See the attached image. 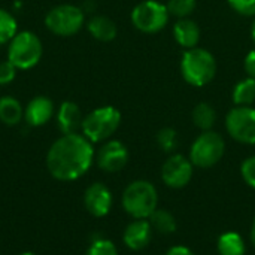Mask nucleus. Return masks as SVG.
Masks as SVG:
<instances>
[{
  "mask_svg": "<svg viewBox=\"0 0 255 255\" xmlns=\"http://www.w3.org/2000/svg\"><path fill=\"white\" fill-rule=\"evenodd\" d=\"M24 118V108L12 96L0 97V121L6 126H16Z\"/></svg>",
  "mask_w": 255,
  "mask_h": 255,
  "instance_id": "obj_18",
  "label": "nucleus"
},
{
  "mask_svg": "<svg viewBox=\"0 0 255 255\" xmlns=\"http://www.w3.org/2000/svg\"><path fill=\"white\" fill-rule=\"evenodd\" d=\"M196 6H197L196 0H167L166 3L169 13L173 16H178L179 19L190 16L194 12Z\"/></svg>",
  "mask_w": 255,
  "mask_h": 255,
  "instance_id": "obj_24",
  "label": "nucleus"
},
{
  "mask_svg": "<svg viewBox=\"0 0 255 255\" xmlns=\"http://www.w3.org/2000/svg\"><path fill=\"white\" fill-rule=\"evenodd\" d=\"M251 36H253V40L255 42V21L253 22V27H251Z\"/></svg>",
  "mask_w": 255,
  "mask_h": 255,
  "instance_id": "obj_33",
  "label": "nucleus"
},
{
  "mask_svg": "<svg viewBox=\"0 0 255 255\" xmlns=\"http://www.w3.org/2000/svg\"><path fill=\"white\" fill-rule=\"evenodd\" d=\"M43 55V45L37 34L30 30L18 31L7 43V61L16 70H28L34 67Z\"/></svg>",
  "mask_w": 255,
  "mask_h": 255,
  "instance_id": "obj_3",
  "label": "nucleus"
},
{
  "mask_svg": "<svg viewBox=\"0 0 255 255\" xmlns=\"http://www.w3.org/2000/svg\"><path fill=\"white\" fill-rule=\"evenodd\" d=\"M233 102L236 106H251L255 102V79L247 78L239 81L233 88Z\"/></svg>",
  "mask_w": 255,
  "mask_h": 255,
  "instance_id": "obj_20",
  "label": "nucleus"
},
{
  "mask_svg": "<svg viewBox=\"0 0 255 255\" xmlns=\"http://www.w3.org/2000/svg\"><path fill=\"white\" fill-rule=\"evenodd\" d=\"M217 121V112L209 103H199L193 111V123L203 131L212 130Z\"/></svg>",
  "mask_w": 255,
  "mask_h": 255,
  "instance_id": "obj_21",
  "label": "nucleus"
},
{
  "mask_svg": "<svg viewBox=\"0 0 255 255\" xmlns=\"http://www.w3.org/2000/svg\"><path fill=\"white\" fill-rule=\"evenodd\" d=\"M151 236H152V227H151L149 221L134 220L131 224L127 226L123 241L127 248H130L133 251H140L149 245Z\"/></svg>",
  "mask_w": 255,
  "mask_h": 255,
  "instance_id": "obj_15",
  "label": "nucleus"
},
{
  "mask_svg": "<svg viewBox=\"0 0 255 255\" xmlns=\"http://www.w3.org/2000/svg\"><path fill=\"white\" fill-rule=\"evenodd\" d=\"M85 22V13L82 7L75 4H58L52 7L45 16L46 28L57 36H73Z\"/></svg>",
  "mask_w": 255,
  "mask_h": 255,
  "instance_id": "obj_6",
  "label": "nucleus"
},
{
  "mask_svg": "<svg viewBox=\"0 0 255 255\" xmlns=\"http://www.w3.org/2000/svg\"><path fill=\"white\" fill-rule=\"evenodd\" d=\"M149 224L154 230H157L161 235H170V233H175L176 230L175 217L170 212L164 209H158V208L149 217Z\"/></svg>",
  "mask_w": 255,
  "mask_h": 255,
  "instance_id": "obj_22",
  "label": "nucleus"
},
{
  "mask_svg": "<svg viewBox=\"0 0 255 255\" xmlns=\"http://www.w3.org/2000/svg\"><path fill=\"white\" fill-rule=\"evenodd\" d=\"M251 242H253V245L255 247V220L254 224H253V229H251Z\"/></svg>",
  "mask_w": 255,
  "mask_h": 255,
  "instance_id": "obj_32",
  "label": "nucleus"
},
{
  "mask_svg": "<svg viewBox=\"0 0 255 255\" xmlns=\"http://www.w3.org/2000/svg\"><path fill=\"white\" fill-rule=\"evenodd\" d=\"M87 28L90 34L100 42H111L117 37V33H118L115 22L105 15L91 16L87 24Z\"/></svg>",
  "mask_w": 255,
  "mask_h": 255,
  "instance_id": "obj_17",
  "label": "nucleus"
},
{
  "mask_svg": "<svg viewBox=\"0 0 255 255\" xmlns=\"http://www.w3.org/2000/svg\"><path fill=\"white\" fill-rule=\"evenodd\" d=\"M15 76H16V67L7 60L1 61L0 63V87L10 84L15 79Z\"/></svg>",
  "mask_w": 255,
  "mask_h": 255,
  "instance_id": "obj_29",
  "label": "nucleus"
},
{
  "mask_svg": "<svg viewBox=\"0 0 255 255\" xmlns=\"http://www.w3.org/2000/svg\"><path fill=\"white\" fill-rule=\"evenodd\" d=\"M166 255H194L193 251L187 247H173L167 251Z\"/></svg>",
  "mask_w": 255,
  "mask_h": 255,
  "instance_id": "obj_31",
  "label": "nucleus"
},
{
  "mask_svg": "<svg viewBox=\"0 0 255 255\" xmlns=\"http://www.w3.org/2000/svg\"><path fill=\"white\" fill-rule=\"evenodd\" d=\"M87 255H118V251H117V247L111 241L96 239L90 245Z\"/></svg>",
  "mask_w": 255,
  "mask_h": 255,
  "instance_id": "obj_26",
  "label": "nucleus"
},
{
  "mask_svg": "<svg viewBox=\"0 0 255 255\" xmlns=\"http://www.w3.org/2000/svg\"><path fill=\"white\" fill-rule=\"evenodd\" d=\"M55 115V106L46 96L31 99L24 108V120L30 127H42Z\"/></svg>",
  "mask_w": 255,
  "mask_h": 255,
  "instance_id": "obj_13",
  "label": "nucleus"
},
{
  "mask_svg": "<svg viewBox=\"0 0 255 255\" xmlns=\"http://www.w3.org/2000/svg\"><path fill=\"white\" fill-rule=\"evenodd\" d=\"M245 70H247L250 78L255 79V49L251 51L245 58Z\"/></svg>",
  "mask_w": 255,
  "mask_h": 255,
  "instance_id": "obj_30",
  "label": "nucleus"
},
{
  "mask_svg": "<svg viewBox=\"0 0 255 255\" xmlns=\"http://www.w3.org/2000/svg\"><path fill=\"white\" fill-rule=\"evenodd\" d=\"M96 160H97V166L102 170L108 173H115L126 167L128 161V151L123 142L108 140L99 149Z\"/></svg>",
  "mask_w": 255,
  "mask_h": 255,
  "instance_id": "obj_11",
  "label": "nucleus"
},
{
  "mask_svg": "<svg viewBox=\"0 0 255 255\" xmlns=\"http://www.w3.org/2000/svg\"><path fill=\"white\" fill-rule=\"evenodd\" d=\"M175 40L185 49L196 48L200 40V28L196 21L188 18H181L173 27Z\"/></svg>",
  "mask_w": 255,
  "mask_h": 255,
  "instance_id": "obj_16",
  "label": "nucleus"
},
{
  "mask_svg": "<svg viewBox=\"0 0 255 255\" xmlns=\"http://www.w3.org/2000/svg\"><path fill=\"white\" fill-rule=\"evenodd\" d=\"M157 143L164 152H172L178 148V133L170 127L161 128L157 133Z\"/></svg>",
  "mask_w": 255,
  "mask_h": 255,
  "instance_id": "obj_25",
  "label": "nucleus"
},
{
  "mask_svg": "<svg viewBox=\"0 0 255 255\" xmlns=\"http://www.w3.org/2000/svg\"><path fill=\"white\" fill-rule=\"evenodd\" d=\"M229 134L245 145H255V109L251 106H236L226 117Z\"/></svg>",
  "mask_w": 255,
  "mask_h": 255,
  "instance_id": "obj_9",
  "label": "nucleus"
},
{
  "mask_svg": "<svg viewBox=\"0 0 255 255\" xmlns=\"http://www.w3.org/2000/svg\"><path fill=\"white\" fill-rule=\"evenodd\" d=\"M158 205L155 187L148 181H134L123 193V208L134 220H146Z\"/></svg>",
  "mask_w": 255,
  "mask_h": 255,
  "instance_id": "obj_4",
  "label": "nucleus"
},
{
  "mask_svg": "<svg viewBox=\"0 0 255 255\" xmlns=\"http://www.w3.org/2000/svg\"><path fill=\"white\" fill-rule=\"evenodd\" d=\"M241 172H242L244 181H245L251 188H255V155L247 158V160L242 163Z\"/></svg>",
  "mask_w": 255,
  "mask_h": 255,
  "instance_id": "obj_28",
  "label": "nucleus"
},
{
  "mask_svg": "<svg viewBox=\"0 0 255 255\" xmlns=\"http://www.w3.org/2000/svg\"><path fill=\"white\" fill-rule=\"evenodd\" d=\"M229 4L241 15L255 16V0H227Z\"/></svg>",
  "mask_w": 255,
  "mask_h": 255,
  "instance_id": "obj_27",
  "label": "nucleus"
},
{
  "mask_svg": "<svg viewBox=\"0 0 255 255\" xmlns=\"http://www.w3.org/2000/svg\"><path fill=\"white\" fill-rule=\"evenodd\" d=\"M94 160L93 143L79 133L63 134L46 154V169L58 181H75L84 176Z\"/></svg>",
  "mask_w": 255,
  "mask_h": 255,
  "instance_id": "obj_1",
  "label": "nucleus"
},
{
  "mask_svg": "<svg viewBox=\"0 0 255 255\" xmlns=\"http://www.w3.org/2000/svg\"><path fill=\"white\" fill-rule=\"evenodd\" d=\"M121 124V114L114 106H102L91 111L82 120V134L91 142H103L108 140L120 127Z\"/></svg>",
  "mask_w": 255,
  "mask_h": 255,
  "instance_id": "obj_5",
  "label": "nucleus"
},
{
  "mask_svg": "<svg viewBox=\"0 0 255 255\" xmlns=\"http://www.w3.org/2000/svg\"><path fill=\"white\" fill-rule=\"evenodd\" d=\"M193 163L187 157L175 154L161 167L163 182L170 188H184L193 178Z\"/></svg>",
  "mask_w": 255,
  "mask_h": 255,
  "instance_id": "obj_10",
  "label": "nucleus"
},
{
  "mask_svg": "<svg viewBox=\"0 0 255 255\" xmlns=\"http://www.w3.org/2000/svg\"><path fill=\"white\" fill-rule=\"evenodd\" d=\"M169 10L166 4L155 0H143L134 6L131 10V22L133 25L148 34H154L161 31L169 22Z\"/></svg>",
  "mask_w": 255,
  "mask_h": 255,
  "instance_id": "obj_8",
  "label": "nucleus"
},
{
  "mask_svg": "<svg viewBox=\"0 0 255 255\" xmlns=\"http://www.w3.org/2000/svg\"><path fill=\"white\" fill-rule=\"evenodd\" d=\"M16 33L18 24L15 16L9 10L0 7V46L9 43Z\"/></svg>",
  "mask_w": 255,
  "mask_h": 255,
  "instance_id": "obj_23",
  "label": "nucleus"
},
{
  "mask_svg": "<svg viewBox=\"0 0 255 255\" xmlns=\"http://www.w3.org/2000/svg\"><path fill=\"white\" fill-rule=\"evenodd\" d=\"M21 255H37V254H34V253H22Z\"/></svg>",
  "mask_w": 255,
  "mask_h": 255,
  "instance_id": "obj_34",
  "label": "nucleus"
},
{
  "mask_svg": "<svg viewBox=\"0 0 255 255\" xmlns=\"http://www.w3.org/2000/svg\"><path fill=\"white\" fill-rule=\"evenodd\" d=\"M181 73L193 87H205L217 73V61L214 55L203 48L187 49L181 60Z\"/></svg>",
  "mask_w": 255,
  "mask_h": 255,
  "instance_id": "obj_2",
  "label": "nucleus"
},
{
  "mask_svg": "<svg viewBox=\"0 0 255 255\" xmlns=\"http://www.w3.org/2000/svg\"><path fill=\"white\" fill-rule=\"evenodd\" d=\"M55 120L60 131L63 134L78 133V130L82 126V112L79 106L75 102L66 100L58 106V111L55 112Z\"/></svg>",
  "mask_w": 255,
  "mask_h": 255,
  "instance_id": "obj_14",
  "label": "nucleus"
},
{
  "mask_svg": "<svg viewBox=\"0 0 255 255\" xmlns=\"http://www.w3.org/2000/svg\"><path fill=\"white\" fill-rule=\"evenodd\" d=\"M218 253L220 255H244L245 242L244 238L236 232H227L218 239Z\"/></svg>",
  "mask_w": 255,
  "mask_h": 255,
  "instance_id": "obj_19",
  "label": "nucleus"
},
{
  "mask_svg": "<svg viewBox=\"0 0 255 255\" xmlns=\"http://www.w3.org/2000/svg\"><path fill=\"white\" fill-rule=\"evenodd\" d=\"M226 143L221 134L208 130L203 131L191 145L190 149V161L196 167L208 169L215 166L224 155Z\"/></svg>",
  "mask_w": 255,
  "mask_h": 255,
  "instance_id": "obj_7",
  "label": "nucleus"
},
{
  "mask_svg": "<svg viewBox=\"0 0 255 255\" xmlns=\"http://www.w3.org/2000/svg\"><path fill=\"white\" fill-rule=\"evenodd\" d=\"M84 205H85V209L93 217H97V218L105 217L109 214L112 208V194L106 185L96 182L85 190Z\"/></svg>",
  "mask_w": 255,
  "mask_h": 255,
  "instance_id": "obj_12",
  "label": "nucleus"
}]
</instances>
